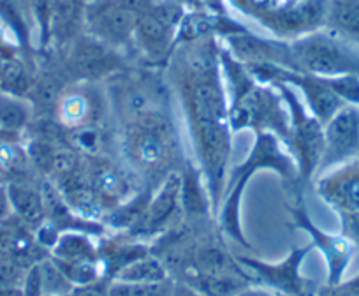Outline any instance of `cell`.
<instances>
[{
    "mask_svg": "<svg viewBox=\"0 0 359 296\" xmlns=\"http://www.w3.org/2000/svg\"><path fill=\"white\" fill-rule=\"evenodd\" d=\"M313 296H351L347 295L345 291H341L338 285H330V284H324L317 289V292Z\"/></svg>",
    "mask_w": 359,
    "mask_h": 296,
    "instance_id": "37",
    "label": "cell"
},
{
    "mask_svg": "<svg viewBox=\"0 0 359 296\" xmlns=\"http://www.w3.org/2000/svg\"><path fill=\"white\" fill-rule=\"evenodd\" d=\"M172 296H203V295H201V292L194 291V289H191L189 285L182 284V282H176L175 292H172Z\"/></svg>",
    "mask_w": 359,
    "mask_h": 296,
    "instance_id": "39",
    "label": "cell"
},
{
    "mask_svg": "<svg viewBox=\"0 0 359 296\" xmlns=\"http://www.w3.org/2000/svg\"><path fill=\"white\" fill-rule=\"evenodd\" d=\"M150 0H95L85 6L86 34L115 50L133 44L137 20Z\"/></svg>",
    "mask_w": 359,
    "mask_h": 296,
    "instance_id": "7",
    "label": "cell"
},
{
    "mask_svg": "<svg viewBox=\"0 0 359 296\" xmlns=\"http://www.w3.org/2000/svg\"><path fill=\"white\" fill-rule=\"evenodd\" d=\"M291 51L299 72L320 78L359 76V50L331 30H316L298 37L291 43Z\"/></svg>",
    "mask_w": 359,
    "mask_h": 296,
    "instance_id": "4",
    "label": "cell"
},
{
    "mask_svg": "<svg viewBox=\"0 0 359 296\" xmlns=\"http://www.w3.org/2000/svg\"><path fill=\"white\" fill-rule=\"evenodd\" d=\"M180 189H182L180 170L171 171L154 191V196L148 203L147 212L140 220V224L127 231V235L151 243L162 233L168 231L171 226H175L184 217L182 215V203H180Z\"/></svg>",
    "mask_w": 359,
    "mask_h": 296,
    "instance_id": "13",
    "label": "cell"
},
{
    "mask_svg": "<svg viewBox=\"0 0 359 296\" xmlns=\"http://www.w3.org/2000/svg\"><path fill=\"white\" fill-rule=\"evenodd\" d=\"M180 178H182V189H180L182 215L192 220L210 219V217L215 219L201 168L196 166L191 159H185L180 168Z\"/></svg>",
    "mask_w": 359,
    "mask_h": 296,
    "instance_id": "19",
    "label": "cell"
},
{
    "mask_svg": "<svg viewBox=\"0 0 359 296\" xmlns=\"http://www.w3.org/2000/svg\"><path fill=\"white\" fill-rule=\"evenodd\" d=\"M111 119L106 87L94 81H72L64 87L53 109V120L65 130L99 126Z\"/></svg>",
    "mask_w": 359,
    "mask_h": 296,
    "instance_id": "9",
    "label": "cell"
},
{
    "mask_svg": "<svg viewBox=\"0 0 359 296\" xmlns=\"http://www.w3.org/2000/svg\"><path fill=\"white\" fill-rule=\"evenodd\" d=\"M126 69V58L118 53V50L88 34L78 36L69 44L67 57L62 65V72L67 83L72 81L102 83Z\"/></svg>",
    "mask_w": 359,
    "mask_h": 296,
    "instance_id": "11",
    "label": "cell"
},
{
    "mask_svg": "<svg viewBox=\"0 0 359 296\" xmlns=\"http://www.w3.org/2000/svg\"><path fill=\"white\" fill-rule=\"evenodd\" d=\"M169 58V74L187 120L198 166L217 215L224 199L233 150L229 99L224 87L220 48L213 36L182 43Z\"/></svg>",
    "mask_w": 359,
    "mask_h": 296,
    "instance_id": "1",
    "label": "cell"
},
{
    "mask_svg": "<svg viewBox=\"0 0 359 296\" xmlns=\"http://www.w3.org/2000/svg\"><path fill=\"white\" fill-rule=\"evenodd\" d=\"M9 215H13L11 201H9L8 187L6 184H2L0 185V222H4Z\"/></svg>",
    "mask_w": 359,
    "mask_h": 296,
    "instance_id": "35",
    "label": "cell"
},
{
    "mask_svg": "<svg viewBox=\"0 0 359 296\" xmlns=\"http://www.w3.org/2000/svg\"><path fill=\"white\" fill-rule=\"evenodd\" d=\"M34 120L29 99L0 92V130L23 134Z\"/></svg>",
    "mask_w": 359,
    "mask_h": 296,
    "instance_id": "25",
    "label": "cell"
},
{
    "mask_svg": "<svg viewBox=\"0 0 359 296\" xmlns=\"http://www.w3.org/2000/svg\"><path fill=\"white\" fill-rule=\"evenodd\" d=\"M236 296H278L273 291H269L266 288H257V285H248L247 289H243L241 292H238Z\"/></svg>",
    "mask_w": 359,
    "mask_h": 296,
    "instance_id": "38",
    "label": "cell"
},
{
    "mask_svg": "<svg viewBox=\"0 0 359 296\" xmlns=\"http://www.w3.org/2000/svg\"><path fill=\"white\" fill-rule=\"evenodd\" d=\"M176 281L172 277L161 282H118L109 285V296H172Z\"/></svg>",
    "mask_w": 359,
    "mask_h": 296,
    "instance_id": "28",
    "label": "cell"
},
{
    "mask_svg": "<svg viewBox=\"0 0 359 296\" xmlns=\"http://www.w3.org/2000/svg\"><path fill=\"white\" fill-rule=\"evenodd\" d=\"M289 109V136L285 147L294 157L298 166L299 185L303 189L319 173L320 161L324 156V126L299 102L289 85H277Z\"/></svg>",
    "mask_w": 359,
    "mask_h": 296,
    "instance_id": "6",
    "label": "cell"
},
{
    "mask_svg": "<svg viewBox=\"0 0 359 296\" xmlns=\"http://www.w3.org/2000/svg\"><path fill=\"white\" fill-rule=\"evenodd\" d=\"M316 192L338 215L359 213V159L334 166L319 177Z\"/></svg>",
    "mask_w": 359,
    "mask_h": 296,
    "instance_id": "16",
    "label": "cell"
},
{
    "mask_svg": "<svg viewBox=\"0 0 359 296\" xmlns=\"http://www.w3.org/2000/svg\"><path fill=\"white\" fill-rule=\"evenodd\" d=\"M358 159H359V157H358Z\"/></svg>",
    "mask_w": 359,
    "mask_h": 296,
    "instance_id": "44",
    "label": "cell"
},
{
    "mask_svg": "<svg viewBox=\"0 0 359 296\" xmlns=\"http://www.w3.org/2000/svg\"><path fill=\"white\" fill-rule=\"evenodd\" d=\"M0 296H25V295H23L22 288H6V285H0Z\"/></svg>",
    "mask_w": 359,
    "mask_h": 296,
    "instance_id": "40",
    "label": "cell"
},
{
    "mask_svg": "<svg viewBox=\"0 0 359 296\" xmlns=\"http://www.w3.org/2000/svg\"><path fill=\"white\" fill-rule=\"evenodd\" d=\"M229 51L238 62L243 65L252 64H273L280 67L298 71L294 57H292L291 44L280 41H269L254 36L247 29L241 32L231 34L226 37ZM299 72V71H298Z\"/></svg>",
    "mask_w": 359,
    "mask_h": 296,
    "instance_id": "17",
    "label": "cell"
},
{
    "mask_svg": "<svg viewBox=\"0 0 359 296\" xmlns=\"http://www.w3.org/2000/svg\"><path fill=\"white\" fill-rule=\"evenodd\" d=\"M327 9L330 0H292L289 4L261 11L259 16L275 34H296L302 37L326 25Z\"/></svg>",
    "mask_w": 359,
    "mask_h": 296,
    "instance_id": "15",
    "label": "cell"
},
{
    "mask_svg": "<svg viewBox=\"0 0 359 296\" xmlns=\"http://www.w3.org/2000/svg\"><path fill=\"white\" fill-rule=\"evenodd\" d=\"M220 64L231 85L229 123L233 133L245 129L254 130V134L273 133L285 143L291 119L278 88L255 81L229 50H220Z\"/></svg>",
    "mask_w": 359,
    "mask_h": 296,
    "instance_id": "3",
    "label": "cell"
},
{
    "mask_svg": "<svg viewBox=\"0 0 359 296\" xmlns=\"http://www.w3.org/2000/svg\"><path fill=\"white\" fill-rule=\"evenodd\" d=\"M234 6L241 9V11H248L250 9V0H231Z\"/></svg>",
    "mask_w": 359,
    "mask_h": 296,
    "instance_id": "42",
    "label": "cell"
},
{
    "mask_svg": "<svg viewBox=\"0 0 359 296\" xmlns=\"http://www.w3.org/2000/svg\"><path fill=\"white\" fill-rule=\"evenodd\" d=\"M8 140H23V134L8 133V130H0V141H8Z\"/></svg>",
    "mask_w": 359,
    "mask_h": 296,
    "instance_id": "41",
    "label": "cell"
},
{
    "mask_svg": "<svg viewBox=\"0 0 359 296\" xmlns=\"http://www.w3.org/2000/svg\"><path fill=\"white\" fill-rule=\"evenodd\" d=\"M6 187H8L13 213L36 231L46 220L41 182H36V184H32V182H9V184H6Z\"/></svg>",
    "mask_w": 359,
    "mask_h": 296,
    "instance_id": "20",
    "label": "cell"
},
{
    "mask_svg": "<svg viewBox=\"0 0 359 296\" xmlns=\"http://www.w3.org/2000/svg\"><path fill=\"white\" fill-rule=\"evenodd\" d=\"M53 9L55 0H30V15L36 20V25L39 29V44L43 51L50 48V29Z\"/></svg>",
    "mask_w": 359,
    "mask_h": 296,
    "instance_id": "30",
    "label": "cell"
},
{
    "mask_svg": "<svg viewBox=\"0 0 359 296\" xmlns=\"http://www.w3.org/2000/svg\"><path fill=\"white\" fill-rule=\"evenodd\" d=\"M341 291H345L351 296H359V274L351 277L348 281H341L340 284H337Z\"/></svg>",
    "mask_w": 359,
    "mask_h": 296,
    "instance_id": "36",
    "label": "cell"
},
{
    "mask_svg": "<svg viewBox=\"0 0 359 296\" xmlns=\"http://www.w3.org/2000/svg\"><path fill=\"white\" fill-rule=\"evenodd\" d=\"M116 157L148 187L157 189L171 171L182 168V141L172 109L115 122Z\"/></svg>",
    "mask_w": 359,
    "mask_h": 296,
    "instance_id": "2",
    "label": "cell"
},
{
    "mask_svg": "<svg viewBox=\"0 0 359 296\" xmlns=\"http://www.w3.org/2000/svg\"><path fill=\"white\" fill-rule=\"evenodd\" d=\"M109 285L111 282L106 278H99L97 282H92V284L74 285V289L67 296H109Z\"/></svg>",
    "mask_w": 359,
    "mask_h": 296,
    "instance_id": "33",
    "label": "cell"
},
{
    "mask_svg": "<svg viewBox=\"0 0 359 296\" xmlns=\"http://www.w3.org/2000/svg\"><path fill=\"white\" fill-rule=\"evenodd\" d=\"M29 264L18 257L0 254V285L6 288H23Z\"/></svg>",
    "mask_w": 359,
    "mask_h": 296,
    "instance_id": "31",
    "label": "cell"
},
{
    "mask_svg": "<svg viewBox=\"0 0 359 296\" xmlns=\"http://www.w3.org/2000/svg\"><path fill=\"white\" fill-rule=\"evenodd\" d=\"M85 25V8L78 0H55L50 29V46L64 48L79 36V27Z\"/></svg>",
    "mask_w": 359,
    "mask_h": 296,
    "instance_id": "21",
    "label": "cell"
},
{
    "mask_svg": "<svg viewBox=\"0 0 359 296\" xmlns=\"http://www.w3.org/2000/svg\"><path fill=\"white\" fill-rule=\"evenodd\" d=\"M312 250V243L306 247H294L278 263H268L252 256H236V260L254 277L255 284H261L275 295L313 296L320 285L302 274L303 261Z\"/></svg>",
    "mask_w": 359,
    "mask_h": 296,
    "instance_id": "8",
    "label": "cell"
},
{
    "mask_svg": "<svg viewBox=\"0 0 359 296\" xmlns=\"http://www.w3.org/2000/svg\"><path fill=\"white\" fill-rule=\"evenodd\" d=\"M359 157V106L345 105L324 126V156L320 171Z\"/></svg>",
    "mask_w": 359,
    "mask_h": 296,
    "instance_id": "14",
    "label": "cell"
},
{
    "mask_svg": "<svg viewBox=\"0 0 359 296\" xmlns=\"http://www.w3.org/2000/svg\"><path fill=\"white\" fill-rule=\"evenodd\" d=\"M326 25L331 32L359 46V0H330Z\"/></svg>",
    "mask_w": 359,
    "mask_h": 296,
    "instance_id": "24",
    "label": "cell"
},
{
    "mask_svg": "<svg viewBox=\"0 0 359 296\" xmlns=\"http://www.w3.org/2000/svg\"><path fill=\"white\" fill-rule=\"evenodd\" d=\"M287 210L289 215H291L289 226L305 231L310 236V243H312L313 249H317L324 256L327 267L326 284H340L344 281V275L347 271L348 264H351L352 254H354L355 249L351 240L345 238L341 233L334 235V233H327L320 229L310 217L305 201H303V194L294 196V203L287 205Z\"/></svg>",
    "mask_w": 359,
    "mask_h": 296,
    "instance_id": "12",
    "label": "cell"
},
{
    "mask_svg": "<svg viewBox=\"0 0 359 296\" xmlns=\"http://www.w3.org/2000/svg\"><path fill=\"white\" fill-rule=\"evenodd\" d=\"M285 143L273 133H257L255 134L254 148L250 150L247 159L241 164L233 168L227 173L226 187L236 184V182H247L261 170H271L282 178L285 187L291 191L292 198L303 194V187L299 185L298 166L291 152L285 150Z\"/></svg>",
    "mask_w": 359,
    "mask_h": 296,
    "instance_id": "10",
    "label": "cell"
},
{
    "mask_svg": "<svg viewBox=\"0 0 359 296\" xmlns=\"http://www.w3.org/2000/svg\"><path fill=\"white\" fill-rule=\"evenodd\" d=\"M97 245L104 278L109 282L115 281L118 271L123 270L127 264L134 263L136 260L151 253L150 243L134 238L123 231H116L115 235L109 236H101Z\"/></svg>",
    "mask_w": 359,
    "mask_h": 296,
    "instance_id": "18",
    "label": "cell"
},
{
    "mask_svg": "<svg viewBox=\"0 0 359 296\" xmlns=\"http://www.w3.org/2000/svg\"><path fill=\"white\" fill-rule=\"evenodd\" d=\"M169 278V271L161 257L155 254H147L134 263L127 264L118 271L115 281L118 282H161Z\"/></svg>",
    "mask_w": 359,
    "mask_h": 296,
    "instance_id": "27",
    "label": "cell"
},
{
    "mask_svg": "<svg viewBox=\"0 0 359 296\" xmlns=\"http://www.w3.org/2000/svg\"><path fill=\"white\" fill-rule=\"evenodd\" d=\"M2 184H4V180H2V177H0V185H2Z\"/></svg>",
    "mask_w": 359,
    "mask_h": 296,
    "instance_id": "43",
    "label": "cell"
},
{
    "mask_svg": "<svg viewBox=\"0 0 359 296\" xmlns=\"http://www.w3.org/2000/svg\"><path fill=\"white\" fill-rule=\"evenodd\" d=\"M0 20L4 23L6 30L13 34L16 44L22 50L23 58L29 64L34 65V62L29 58L30 53V30L29 23H27L25 11L16 4L15 0H0Z\"/></svg>",
    "mask_w": 359,
    "mask_h": 296,
    "instance_id": "26",
    "label": "cell"
},
{
    "mask_svg": "<svg viewBox=\"0 0 359 296\" xmlns=\"http://www.w3.org/2000/svg\"><path fill=\"white\" fill-rule=\"evenodd\" d=\"M182 284L189 285L194 291L201 292L203 296H236L248 285L255 284L252 277H243V275L234 274H191Z\"/></svg>",
    "mask_w": 359,
    "mask_h": 296,
    "instance_id": "22",
    "label": "cell"
},
{
    "mask_svg": "<svg viewBox=\"0 0 359 296\" xmlns=\"http://www.w3.org/2000/svg\"><path fill=\"white\" fill-rule=\"evenodd\" d=\"M184 20L185 6L180 0H150L143 9L133 44L151 67L168 64Z\"/></svg>",
    "mask_w": 359,
    "mask_h": 296,
    "instance_id": "5",
    "label": "cell"
},
{
    "mask_svg": "<svg viewBox=\"0 0 359 296\" xmlns=\"http://www.w3.org/2000/svg\"><path fill=\"white\" fill-rule=\"evenodd\" d=\"M340 217L341 224V235L352 242L355 249H359V213H347V215Z\"/></svg>",
    "mask_w": 359,
    "mask_h": 296,
    "instance_id": "34",
    "label": "cell"
},
{
    "mask_svg": "<svg viewBox=\"0 0 359 296\" xmlns=\"http://www.w3.org/2000/svg\"><path fill=\"white\" fill-rule=\"evenodd\" d=\"M23 295L25 296H44L43 292V275H41V264L36 263L27 271L25 282H23Z\"/></svg>",
    "mask_w": 359,
    "mask_h": 296,
    "instance_id": "32",
    "label": "cell"
},
{
    "mask_svg": "<svg viewBox=\"0 0 359 296\" xmlns=\"http://www.w3.org/2000/svg\"><path fill=\"white\" fill-rule=\"evenodd\" d=\"M51 257L69 263L79 261H101L99 245L94 236L83 231H64L51 249Z\"/></svg>",
    "mask_w": 359,
    "mask_h": 296,
    "instance_id": "23",
    "label": "cell"
},
{
    "mask_svg": "<svg viewBox=\"0 0 359 296\" xmlns=\"http://www.w3.org/2000/svg\"><path fill=\"white\" fill-rule=\"evenodd\" d=\"M41 275H43L44 296H67L74 289V284L65 277L64 271L58 268L53 260L46 257L41 261Z\"/></svg>",
    "mask_w": 359,
    "mask_h": 296,
    "instance_id": "29",
    "label": "cell"
}]
</instances>
